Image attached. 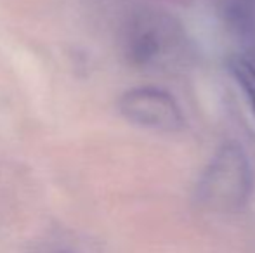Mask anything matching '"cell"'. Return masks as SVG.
<instances>
[{"mask_svg":"<svg viewBox=\"0 0 255 253\" xmlns=\"http://www.w3.org/2000/svg\"><path fill=\"white\" fill-rule=\"evenodd\" d=\"M252 191V169L242 146L228 142L221 146L198 180L200 203L219 212L238 210Z\"/></svg>","mask_w":255,"mask_h":253,"instance_id":"6da1fadb","label":"cell"},{"mask_svg":"<svg viewBox=\"0 0 255 253\" xmlns=\"http://www.w3.org/2000/svg\"><path fill=\"white\" fill-rule=\"evenodd\" d=\"M229 70H231L233 77L236 78L238 85L242 87V90L245 92L247 99H249L255 113V64L243 58H236L229 63Z\"/></svg>","mask_w":255,"mask_h":253,"instance_id":"277c9868","label":"cell"},{"mask_svg":"<svg viewBox=\"0 0 255 253\" xmlns=\"http://www.w3.org/2000/svg\"><path fill=\"white\" fill-rule=\"evenodd\" d=\"M120 113L130 123L158 132H177L184 125V115L172 94L158 87H135L118 102Z\"/></svg>","mask_w":255,"mask_h":253,"instance_id":"7a4b0ae2","label":"cell"},{"mask_svg":"<svg viewBox=\"0 0 255 253\" xmlns=\"http://www.w3.org/2000/svg\"><path fill=\"white\" fill-rule=\"evenodd\" d=\"M172 38L168 24H161L154 17H142L135 21L128 35V54L139 64L156 63L168 49Z\"/></svg>","mask_w":255,"mask_h":253,"instance_id":"3957f363","label":"cell"}]
</instances>
